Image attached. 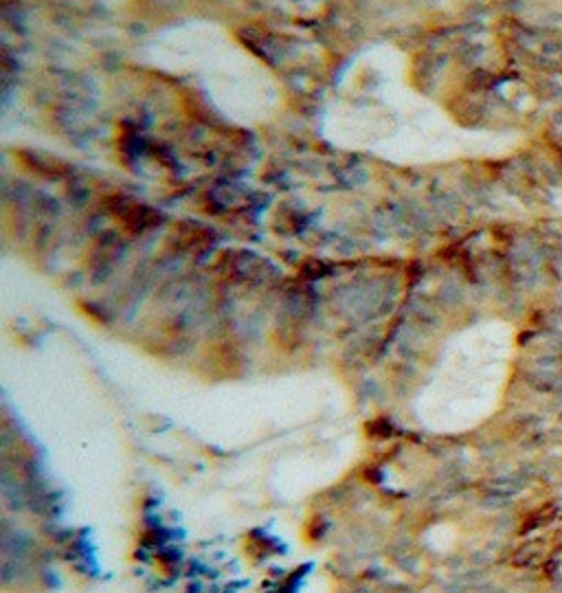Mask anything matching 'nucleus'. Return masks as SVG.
Returning <instances> with one entry per match:
<instances>
[{"instance_id": "f257e3e1", "label": "nucleus", "mask_w": 562, "mask_h": 593, "mask_svg": "<svg viewBox=\"0 0 562 593\" xmlns=\"http://www.w3.org/2000/svg\"><path fill=\"white\" fill-rule=\"evenodd\" d=\"M319 134L340 152L395 168L446 163L472 149V132L415 88L411 55L393 42L369 44L345 64L323 101Z\"/></svg>"}, {"instance_id": "f03ea898", "label": "nucleus", "mask_w": 562, "mask_h": 593, "mask_svg": "<svg viewBox=\"0 0 562 593\" xmlns=\"http://www.w3.org/2000/svg\"><path fill=\"white\" fill-rule=\"evenodd\" d=\"M136 60L158 73L194 79L217 115L246 130L279 119L288 104L281 77L217 20L170 24L145 40Z\"/></svg>"}]
</instances>
